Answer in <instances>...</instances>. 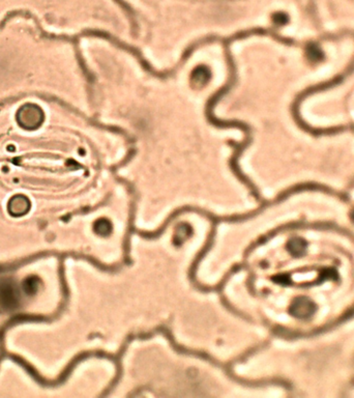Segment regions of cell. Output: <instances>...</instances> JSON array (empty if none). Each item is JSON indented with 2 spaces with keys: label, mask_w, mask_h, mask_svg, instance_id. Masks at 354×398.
I'll list each match as a JSON object with an SVG mask.
<instances>
[{
  "label": "cell",
  "mask_w": 354,
  "mask_h": 398,
  "mask_svg": "<svg viewBox=\"0 0 354 398\" xmlns=\"http://www.w3.org/2000/svg\"><path fill=\"white\" fill-rule=\"evenodd\" d=\"M315 311V305L308 299H299L291 308V312L298 317H309Z\"/></svg>",
  "instance_id": "obj_1"
},
{
  "label": "cell",
  "mask_w": 354,
  "mask_h": 398,
  "mask_svg": "<svg viewBox=\"0 0 354 398\" xmlns=\"http://www.w3.org/2000/svg\"><path fill=\"white\" fill-rule=\"evenodd\" d=\"M306 243L303 240H293L289 244V249L294 255H301L306 250Z\"/></svg>",
  "instance_id": "obj_2"
},
{
  "label": "cell",
  "mask_w": 354,
  "mask_h": 398,
  "mask_svg": "<svg viewBox=\"0 0 354 398\" xmlns=\"http://www.w3.org/2000/svg\"><path fill=\"white\" fill-rule=\"evenodd\" d=\"M308 55H309L311 60L318 61V60L322 59L323 53L321 52L320 49H318L315 45H311L310 48L308 49Z\"/></svg>",
  "instance_id": "obj_3"
},
{
  "label": "cell",
  "mask_w": 354,
  "mask_h": 398,
  "mask_svg": "<svg viewBox=\"0 0 354 398\" xmlns=\"http://www.w3.org/2000/svg\"><path fill=\"white\" fill-rule=\"evenodd\" d=\"M352 219H353V221H354V211H353V214H352Z\"/></svg>",
  "instance_id": "obj_4"
}]
</instances>
